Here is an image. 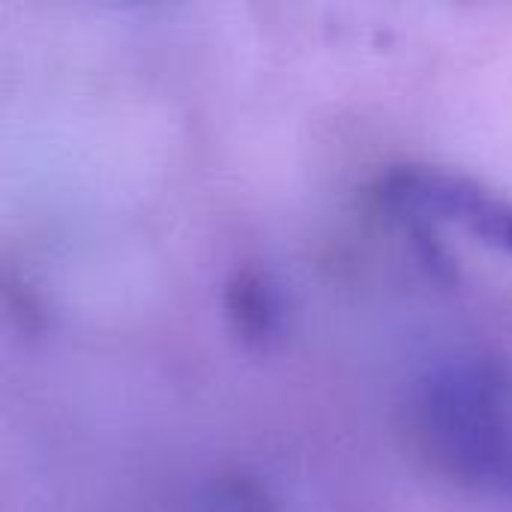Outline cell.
Listing matches in <instances>:
<instances>
[{"label":"cell","mask_w":512,"mask_h":512,"mask_svg":"<svg viewBox=\"0 0 512 512\" xmlns=\"http://www.w3.org/2000/svg\"><path fill=\"white\" fill-rule=\"evenodd\" d=\"M201 512H273V504L258 483L246 477H225L207 489Z\"/></svg>","instance_id":"277c9868"},{"label":"cell","mask_w":512,"mask_h":512,"mask_svg":"<svg viewBox=\"0 0 512 512\" xmlns=\"http://www.w3.org/2000/svg\"><path fill=\"white\" fill-rule=\"evenodd\" d=\"M372 198L396 219H450L474 237L512 255V198L438 165H390L378 174Z\"/></svg>","instance_id":"7a4b0ae2"},{"label":"cell","mask_w":512,"mask_h":512,"mask_svg":"<svg viewBox=\"0 0 512 512\" xmlns=\"http://www.w3.org/2000/svg\"><path fill=\"white\" fill-rule=\"evenodd\" d=\"M411 429L441 477L512 498V363L456 357L435 366L417 384Z\"/></svg>","instance_id":"6da1fadb"},{"label":"cell","mask_w":512,"mask_h":512,"mask_svg":"<svg viewBox=\"0 0 512 512\" xmlns=\"http://www.w3.org/2000/svg\"><path fill=\"white\" fill-rule=\"evenodd\" d=\"M225 318L249 351H270L282 333V294L261 267H240L225 285Z\"/></svg>","instance_id":"3957f363"}]
</instances>
